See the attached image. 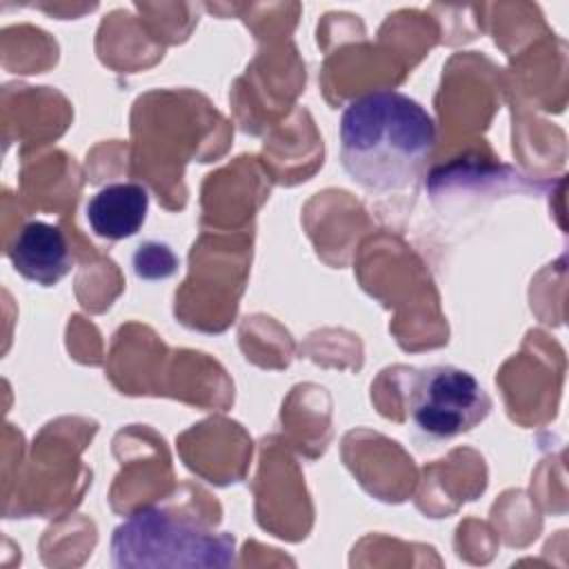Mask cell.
<instances>
[{"mask_svg": "<svg viewBox=\"0 0 569 569\" xmlns=\"http://www.w3.org/2000/svg\"><path fill=\"white\" fill-rule=\"evenodd\" d=\"M176 267H178V258L167 244H160V242H144L133 256L136 273L147 280L167 278L176 271Z\"/></svg>", "mask_w": 569, "mask_h": 569, "instance_id": "6", "label": "cell"}, {"mask_svg": "<svg viewBox=\"0 0 569 569\" xmlns=\"http://www.w3.org/2000/svg\"><path fill=\"white\" fill-rule=\"evenodd\" d=\"M236 540L202 522L162 507H144L120 522L111 536V565L129 567H229Z\"/></svg>", "mask_w": 569, "mask_h": 569, "instance_id": "2", "label": "cell"}, {"mask_svg": "<svg viewBox=\"0 0 569 569\" xmlns=\"http://www.w3.org/2000/svg\"><path fill=\"white\" fill-rule=\"evenodd\" d=\"M149 211V191L138 182H111L87 202V220L98 238L124 240L140 231Z\"/></svg>", "mask_w": 569, "mask_h": 569, "instance_id": "5", "label": "cell"}, {"mask_svg": "<svg viewBox=\"0 0 569 569\" xmlns=\"http://www.w3.org/2000/svg\"><path fill=\"white\" fill-rule=\"evenodd\" d=\"M407 416L429 440H451L478 427L491 411V398L473 373L433 365L409 378Z\"/></svg>", "mask_w": 569, "mask_h": 569, "instance_id": "3", "label": "cell"}, {"mask_svg": "<svg viewBox=\"0 0 569 569\" xmlns=\"http://www.w3.org/2000/svg\"><path fill=\"white\" fill-rule=\"evenodd\" d=\"M436 149V122L413 98L380 89L351 100L340 118V162L371 193L416 187Z\"/></svg>", "mask_w": 569, "mask_h": 569, "instance_id": "1", "label": "cell"}, {"mask_svg": "<svg viewBox=\"0 0 569 569\" xmlns=\"http://www.w3.org/2000/svg\"><path fill=\"white\" fill-rule=\"evenodd\" d=\"M7 253L13 269L40 287L60 282L73 267V256L62 229L44 220L24 222Z\"/></svg>", "mask_w": 569, "mask_h": 569, "instance_id": "4", "label": "cell"}]
</instances>
